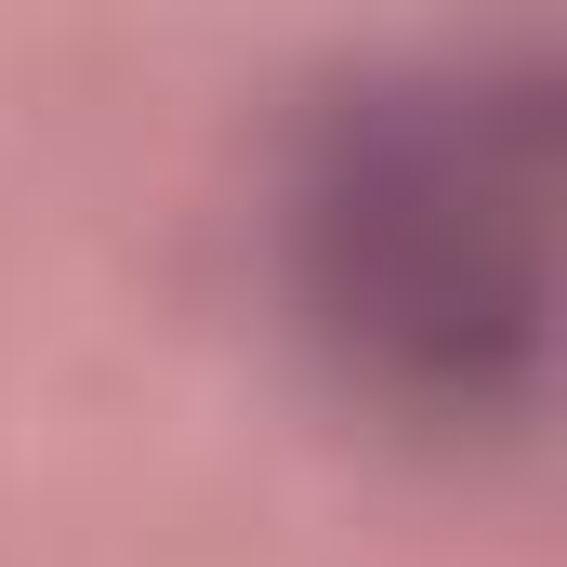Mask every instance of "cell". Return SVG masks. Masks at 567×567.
<instances>
[{
	"mask_svg": "<svg viewBox=\"0 0 567 567\" xmlns=\"http://www.w3.org/2000/svg\"><path fill=\"white\" fill-rule=\"evenodd\" d=\"M317 303L370 357L462 370L542 330V133L462 93H370L303 185Z\"/></svg>",
	"mask_w": 567,
	"mask_h": 567,
	"instance_id": "cell-1",
	"label": "cell"
}]
</instances>
